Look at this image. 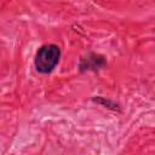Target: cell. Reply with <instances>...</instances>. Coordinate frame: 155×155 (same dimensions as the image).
<instances>
[{"label": "cell", "instance_id": "1", "mask_svg": "<svg viewBox=\"0 0 155 155\" xmlns=\"http://www.w3.org/2000/svg\"><path fill=\"white\" fill-rule=\"evenodd\" d=\"M59 58L61 48L56 44H46L36 51L34 57V67L36 71L41 74H50L58 64Z\"/></svg>", "mask_w": 155, "mask_h": 155}, {"label": "cell", "instance_id": "2", "mask_svg": "<svg viewBox=\"0 0 155 155\" xmlns=\"http://www.w3.org/2000/svg\"><path fill=\"white\" fill-rule=\"evenodd\" d=\"M105 65V59L99 56L91 53L85 58H81L80 61V70H98Z\"/></svg>", "mask_w": 155, "mask_h": 155}]
</instances>
